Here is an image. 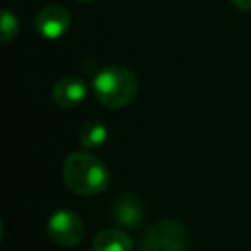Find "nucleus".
<instances>
[{
	"label": "nucleus",
	"mask_w": 251,
	"mask_h": 251,
	"mask_svg": "<svg viewBox=\"0 0 251 251\" xmlns=\"http://www.w3.org/2000/svg\"><path fill=\"white\" fill-rule=\"evenodd\" d=\"M62 177L73 193L81 196H95L107 189L110 172L97 155L74 151L64 162Z\"/></svg>",
	"instance_id": "f257e3e1"
},
{
	"label": "nucleus",
	"mask_w": 251,
	"mask_h": 251,
	"mask_svg": "<svg viewBox=\"0 0 251 251\" xmlns=\"http://www.w3.org/2000/svg\"><path fill=\"white\" fill-rule=\"evenodd\" d=\"M93 90L103 107L117 110L136 98L140 90L138 76L126 66H107L95 76Z\"/></svg>",
	"instance_id": "f03ea898"
},
{
	"label": "nucleus",
	"mask_w": 251,
	"mask_h": 251,
	"mask_svg": "<svg viewBox=\"0 0 251 251\" xmlns=\"http://www.w3.org/2000/svg\"><path fill=\"white\" fill-rule=\"evenodd\" d=\"M188 230L179 220L165 219L147 230L140 251H186Z\"/></svg>",
	"instance_id": "7ed1b4c3"
},
{
	"label": "nucleus",
	"mask_w": 251,
	"mask_h": 251,
	"mask_svg": "<svg viewBox=\"0 0 251 251\" xmlns=\"http://www.w3.org/2000/svg\"><path fill=\"white\" fill-rule=\"evenodd\" d=\"M47 230L50 239L64 248L76 246L84 237V224L73 210H57L52 213L47 224Z\"/></svg>",
	"instance_id": "20e7f679"
},
{
	"label": "nucleus",
	"mask_w": 251,
	"mask_h": 251,
	"mask_svg": "<svg viewBox=\"0 0 251 251\" xmlns=\"http://www.w3.org/2000/svg\"><path fill=\"white\" fill-rule=\"evenodd\" d=\"M36 31L47 40H59L71 28V14L62 5H47L36 16Z\"/></svg>",
	"instance_id": "39448f33"
},
{
	"label": "nucleus",
	"mask_w": 251,
	"mask_h": 251,
	"mask_svg": "<svg viewBox=\"0 0 251 251\" xmlns=\"http://www.w3.org/2000/svg\"><path fill=\"white\" fill-rule=\"evenodd\" d=\"M145 215L143 203L138 196L124 195L112 206V220L119 229H136Z\"/></svg>",
	"instance_id": "423d86ee"
},
{
	"label": "nucleus",
	"mask_w": 251,
	"mask_h": 251,
	"mask_svg": "<svg viewBox=\"0 0 251 251\" xmlns=\"http://www.w3.org/2000/svg\"><path fill=\"white\" fill-rule=\"evenodd\" d=\"M88 86L77 76L60 77L52 88V100L62 108H73L86 98Z\"/></svg>",
	"instance_id": "0eeeda50"
},
{
	"label": "nucleus",
	"mask_w": 251,
	"mask_h": 251,
	"mask_svg": "<svg viewBox=\"0 0 251 251\" xmlns=\"http://www.w3.org/2000/svg\"><path fill=\"white\" fill-rule=\"evenodd\" d=\"M93 251H131L133 241L122 229H103L93 237Z\"/></svg>",
	"instance_id": "6e6552de"
},
{
	"label": "nucleus",
	"mask_w": 251,
	"mask_h": 251,
	"mask_svg": "<svg viewBox=\"0 0 251 251\" xmlns=\"http://www.w3.org/2000/svg\"><path fill=\"white\" fill-rule=\"evenodd\" d=\"M107 127L101 121H88L79 129V141L86 150L98 148L107 141Z\"/></svg>",
	"instance_id": "1a4fd4ad"
},
{
	"label": "nucleus",
	"mask_w": 251,
	"mask_h": 251,
	"mask_svg": "<svg viewBox=\"0 0 251 251\" xmlns=\"http://www.w3.org/2000/svg\"><path fill=\"white\" fill-rule=\"evenodd\" d=\"M19 33V19L14 12L2 11V26H0V40L2 43H9L14 40Z\"/></svg>",
	"instance_id": "9d476101"
},
{
	"label": "nucleus",
	"mask_w": 251,
	"mask_h": 251,
	"mask_svg": "<svg viewBox=\"0 0 251 251\" xmlns=\"http://www.w3.org/2000/svg\"><path fill=\"white\" fill-rule=\"evenodd\" d=\"M232 4L241 11H251V0H232Z\"/></svg>",
	"instance_id": "9b49d317"
},
{
	"label": "nucleus",
	"mask_w": 251,
	"mask_h": 251,
	"mask_svg": "<svg viewBox=\"0 0 251 251\" xmlns=\"http://www.w3.org/2000/svg\"><path fill=\"white\" fill-rule=\"evenodd\" d=\"M74 2H91V0H74Z\"/></svg>",
	"instance_id": "f8f14e48"
}]
</instances>
